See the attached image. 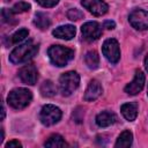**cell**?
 <instances>
[{
  "label": "cell",
  "mask_w": 148,
  "mask_h": 148,
  "mask_svg": "<svg viewBox=\"0 0 148 148\" xmlns=\"http://www.w3.org/2000/svg\"><path fill=\"white\" fill-rule=\"evenodd\" d=\"M45 147H52V148H58V147H65L67 146V143L65 142L64 138L59 134H52L47 140L46 142L44 143Z\"/></svg>",
  "instance_id": "20"
},
{
  "label": "cell",
  "mask_w": 148,
  "mask_h": 148,
  "mask_svg": "<svg viewBox=\"0 0 148 148\" xmlns=\"http://www.w3.org/2000/svg\"><path fill=\"white\" fill-rule=\"evenodd\" d=\"M32 99V94L30 90L25 89V88H16L13 89L7 97V102L8 104L14 108V109H24L25 106L29 105V103Z\"/></svg>",
  "instance_id": "3"
},
{
  "label": "cell",
  "mask_w": 148,
  "mask_h": 148,
  "mask_svg": "<svg viewBox=\"0 0 148 148\" xmlns=\"http://www.w3.org/2000/svg\"><path fill=\"white\" fill-rule=\"evenodd\" d=\"M84 62L90 69H95L99 65V57L96 51H89L84 56Z\"/></svg>",
  "instance_id": "16"
},
{
  "label": "cell",
  "mask_w": 148,
  "mask_h": 148,
  "mask_svg": "<svg viewBox=\"0 0 148 148\" xmlns=\"http://www.w3.org/2000/svg\"><path fill=\"white\" fill-rule=\"evenodd\" d=\"M61 118V110L52 104L44 105L39 113V120L45 126H51L58 123Z\"/></svg>",
  "instance_id": "5"
},
{
  "label": "cell",
  "mask_w": 148,
  "mask_h": 148,
  "mask_svg": "<svg viewBox=\"0 0 148 148\" xmlns=\"http://www.w3.org/2000/svg\"><path fill=\"white\" fill-rule=\"evenodd\" d=\"M6 147L7 148H20V147H22V145L17 140H12L8 143H6Z\"/></svg>",
  "instance_id": "26"
},
{
  "label": "cell",
  "mask_w": 148,
  "mask_h": 148,
  "mask_svg": "<svg viewBox=\"0 0 148 148\" xmlns=\"http://www.w3.org/2000/svg\"><path fill=\"white\" fill-rule=\"evenodd\" d=\"M29 31L27 29H20L16 32H14L9 38H8V43L9 44H17L18 42L23 40L25 37H28Z\"/></svg>",
  "instance_id": "21"
},
{
  "label": "cell",
  "mask_w": 148,
  "mask_h": 148,
  "mask_svg": "<svg viewBox=\"0 0 148 148\" xmlns=\"http://www.w3.org/2000/svg\"><path fill=\"white\" fill-rule=\"evenodd\" d=\"M40 6H43V7H46V8H50V7H53V6H56L58 2H59V0H36Z\"/></svg>",
  "instance_id": "25"
},
{
  "label": "cell",
  "mask_w": 148,
  "mask_h": 148,
  "mask_svg": "<svg viewBox=\"0 0 148 148\" xmlns=\"http://www.w3.org/2000/svg\"><path fill=\"white\" fill-rule=\"evenodd\" d=\"M80 83V76L76 72L69 71L64 73L59 77V89L64 96H69L74 90L77 89Z\"/></svg>",
  "instance_id": "4"
},
{
  "label": "cell",
  "mask_w": 148,
  "mask_h": 148,
  "mask_svg": "<svg viewBox=\"0 0 148 148\" xmlns=\"http://www.w3.org/2000/svg\"><path fill=\"white\" fill-rule=\"evenodd\" d=\"M116 120H117L116 114L110 111H103L96 116V124L99 127H108V126L114 124Z\"/></svg>",
  "instance_id": "14"
},
{
  "label": "cell",
  "mask_w": 148,
  "mask_h": 148,
  "mask_svg": "<svg viewBox=\"0 0 148 148\" xmlns=\"http://www.w3.org/2000/svg\"><path fill=\"white\" fill-rule=\"evenodd\" d=\"M47 54L51 62L58 67L66 66L74 58V51L62 45H52L49 49Z\"/></svg>",
  "instance_id": "2"
},
{
  "label": "cell",
  "mask_w": 148,
  "mask_h": 148,
  "mask_svg": "<svg viewBox=\"0 0 148 148\" xmlns=\"http://www.w3.org/2000/svg\"><path fill=\"white\" fill-rule=\"evenodd\" d=\"M81 3L86 9H88V12H90L95 16H102L109 9L108 5L103 0H81Z\"/></svg>",
  "instance_id": "9"
},
{
  "label": "cell",
  "mask_w": 148,
  "mask_h": 148,
  "mask_svg": "<svg viewBox=\"0 0 148 148\" xmlns=\"http://www.w3.org/2000/svg\"><path fill=\"white\" fill-rule=\"evenodd\" d=\"M128 21L136 30H146L148 29V12L143 9H134L130 14Z\"/></svg>",
  "instance_id": "7"
},
{
  "label": "cell",
  "mask_w": 148,
  "mask_h": 148,
  "mask_svg": "<svg viewBox=\"0 0 148 148\" xmlns=\"http://www.w3.org/2000/svg\"><path fill=\"white\" fill-rule=\"evenodd\" d=\"M75 27L72 24H65V25H60L58 28H56L53 30V36L60 39H66L69 40L75 36Z\"/></svg>",
  "instance_id": "13"
},
{
  "label": "cell",
  "mask_w": 148,
  "mask_h": 148,
  "mask_svg": "<svg viewBox=\"0 0 148 148\" xmlns=\"http://www.w3.org/2000/svg\"><path fill=\"white\" fill-rule=\"evenodd\" d=\"M102 52L111 64H117L120 59L119 44L114 38H109L103 43Z\"/></svg>",
  "instance_id": "6"
},
{
  "label": "cell",
  "mask_w": 148,
  "mask_h": 148,
  "mask_svg": "<svg viewBox=\"0 0 148 148\" xmlns=\"http://www.w3.org/2000/svg\"><path fill=\"white\" fill-rule=\"evenodd\" d=\"M30 9V3L25 2V1H20L17 3H15L13 7H12V13L13 14H21V13H24V12H28Z\"/></svg>",
  "instance_id": "22"
},
{
  "label": "cell",
  "mask_w": 148,
  "mask_h": 148,
  "mask_svg": "<svg viewBox=\"0 0 148 148\" xmlns=\"http://www.w3.org/2000/svg\"><path fill=\"white\" fill-rule=\"evenodd\" d=\"M143 86H145V74L141 71H136L132 82H130L125 87V92H127L128 95H136L143 89Z\"/></svg>",
  "instance_id": "11"
},
{
  "label": "cell",
  "mask_w": 148,
  "mask_h": 148,
  "mask_svg": "<svg viewBox=\"0 0 148 148\" xmlns=\"http://www.w3.org/2000/svg\"><path fill=\"white\" fill-rule=\"evenodd\" d=\"M116 27V23L113 22V21H111V20H106L105 22H104V28H106V29H113Z\"/></svg>",
  "instance_id": "27"
},
{
  "label": "cell",
  "mask_w": 148,
  "mask_h": 148,
  "mask_svg": "<svg viewBox=\"0 0 148 148\" xmlns=\"http://www.w3.org/2000/svg\"><path fill=\"white\" fill-rule=\"evenodd\" d=\"M39 45L36 44L32 39H28L27 42H24L23 44L16 46L10 56H9V60L13 64H23L27 62L28 60H30L37 52H38Z\"/></svg>",
  "instance_id": "1"
},
{
  "label": "cell",
  "mask_w": 148,
  "mask_h": 148,
  "mask_svg": "<svg viewBox=\"0 0 148 148\" xmlns=\"http://www.w3.org/2000/svg\"><path fill=\"white\" fill-rule=\"evenodd\" d=\"M1 17H2V21L3 22H12L13 21V13L12 10H7L6 8H3L1 10Z\"/></svg>",
  "instance_id": "24"
},
{
  "label": "cell",
  "mask_w": 148,
  "mask_h": 148,
  "mask_svg": "<svg viewBox=\"0 0 148 148\" xmlns=\"http://www.w3.org/2000/svg\"><path fill=\"white\" fill-rule=\"evenodd\" d=\"M120 111L125 119L128 121H133L138 116V104L136 103H125L121 105Z\"/></svg>",
  "instance_id": "15"
},
{
  "label": "cell",
  "mask_w": 148,
  "mask_h": 148,
  "mask_svg": "<svg viewBox=\"0 0 148 148\" xmlns=\"http://www.w3.org/2000/svg\"><path fill=\"white\" fill-rule=\"evenodd\" d=\"M145 67H146V69L148 71V53H147V56H146V58H145Z\"/></svg>",
  "instance_id": "28"
},
{
  "label": "cell",
  "mask_w": 148,
  "mask_h": 148,
  "mask_svg": "<svg viewBox=\"0 0 148 148\" xmlns=\"http://www.w3.org/2000/svg\"><path fill=\"white\" fill-rule=\"evenodd\" d=\"M147 94H148V92H147Z\"/></svg>",
  "instance_id": "29"
},
{
  "label": "cell",
  "mask_w": 148,
  "mask_h": 148,
  "mask_svg": "<svg viewBox=\"0 0 148 148\" xmlns=\"http://www.w3.org/2000/svg\"><path fill=\"white\" fill-rule=\"evenodd\" d=\"M82 16H83V13L81 10H79L77 8H72L67 12V17L72 21H77V20L82 18Z\"/></svg>",
  "instance_id": "23"
},
{
  "label": "cell",
  "mask_w": 148,
  "mask_h": 148,
  "mask_svg": "<svg viewBox=\"0 0 148 148\" xmlns=\"http://www.w3.org/2000/svg\"><path fill=\"white\" fill-rule=\"evenodd\" d=\"M34 23L37 28H39L40 30H44V29H47L51 24V21L49 18V16L44 13H36L35 15V18H34Z\"/></svg>",
  "instance_id": "18"
},
{
  "label": "cell",
  "mask_w": 148,
  "mask_h": 148,
  "mask_svg": "<svg viewBox=\"0 0 148 148\" xmlns=\"http://www.w3.org/2000/svg\"><path fill=\"white\" fill-rule=\"evenodd\" d=\"M56 92H57V88H56V86H54V83L52 81L47 80V81H44L42 83V86H40V94H42V96H44V97H52V96L56 95Z\"/></svg>",
  "instance_id": "19"
},
{
  "label": "cell",
  "mask_w": 148,
  "mask_h": 148,
  "mask_svg": "<svg viewBox=\"0 0 148 148\" xmlns=\"http://www.w3.org/2000/svg\"><path fill=\"white\" fill-rule=\"evenodd\" d=\"M132 142H133V135H132V133H131L130 131H124V132L118 136L117 142H116L114 146H116L117 148H119V147L126 148V147H130V146L132 145Z\"/></svg>",
  "instance_id": "17"
},
{
  "label": "cell",
  "mask_w": 148,
  "mask_h": 148,
  "mask_svg": "<svg viewBox=\"0 0 148 148\" xmlns=\"http://www.w3.org/2000/svg\"><path fill=\"white\" fill-rule=\"evenodd\" d=\"M103 89H102V86L101 83L97 81V80H91L86 89V92H84V99L87 102H92L95 99H97L101 94H102Z\"/></svg>",
  "instance_id": "12"
},
{
  "label": "cell",
  "mask_w": 148,
  "mask_h": 148,
  "mask_svg": "<svg viewBox=\"0 0 148 148\" xmlns=\"http://www.w3.org/2000/svg\"><path fill=\"white\" fill-rule=\"evenodd\" d=\"M81 31H82V36L88 42H94L96 39H98L102 35V28L101 25L95 22V21H90V22H86L82 28H81Z\"/></svg>",
  "instance_id": "8"
},
{
  "label": "cell",
  "mask_w": 148,
  "mask_h": 148,
  "mask_svg": "<svg viewBox=\"0 0 148 148\" xmlns=\"http://www.w3.org/2000/svg\"><path fill=\"white\" fill-rule=\"evenodd\" d=\"M18 76L21 81L25 84H35L38 80V71L34 65H24L20 71H18Z\"/></svg>",
  "instance_id": "10"
}]
</instances>
